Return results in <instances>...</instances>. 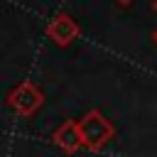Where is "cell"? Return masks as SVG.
I'll return each instance as SVG.
<instances>
[{"mask_svg":"<svg viewBox=\"0 0 157 157\" xmlns=\"http://www.w3.org/2000/svg\"><path fill=\"white\" fill-rule=\"evenodd\" d=\"M52 142L66 152V155H74L83 147V140H81V132H78V123L76 120H64L54 132H52Z\"/></svg>","mask_w":157,"mask_h":157,"instance_id":"obj_4","label":"cell"},{"mask_svg":"<svg viewBox=\"0 0 157 157\" xmlns=\"http://www.w3.org/2000/svg\"><path fill=\"white\" fill-rule=\"evenodd\" d=\"M118 5H130V2H135V0H115Z\"/></svg>","mask_w":157,"mask_h":157,"instance_id":"obj_5","label":"cell"},{"mask_svg":"<svg viewBox=\"0 0 157 157\" xmlns=\"http://www.w3.org/2000/svg\"><path fill=\"white\" fill-rule=\"evenodd\" d=\"M152 10H155V12H157V0H155V2H152Z\"/></svg>","mask_w":157,"mask_h":157,"instance_id":"obj_7","label":"cell"},{"mask_svg":"<svg viewBox=\"0 0 157 157\" xmlns=\"http://www.w3.org/2000/svg\"><path fill=\"white\" fill-rule=\"evenodd\" d=\"M47 37H49L56 47H69V44H74V42L81 37V27H78V22H76L71 15L59 12V15H54V17L49 20V25H47Z\"/></svg>","mask_w":157,"mask_h":157,"instance_id":"obj_3","label":"cell"},{"mask_svg":"<svg viewBox=\"0 0 157 157\" xmlns=\"http://www.w3.org/2000/svg\"><path fill=\"white\" fill-rule=\"evenodd\" d=\"M7 105L20 115V118H29L34 115L42 105H44V93L37 83L32 81H22L17 83L10 93H7Z\"/></svg>","mask_w":157,"mask_h":157,"instance_id":"obj_2","label":"cell"},{"mask_svg":"<svg viewBox=\"0 0 157 157\" xmlns=\"http://www.w3.org/2000/svg\"><path fill=\"white\" fill-rule=\"evenodd\" d=\"M78 123V132H81V140H83V147L91 150V152H101L103 147H108V142L115 137V128L113 123L98 110H88L83 118L76 120Z\"/></svg>","mask_w":157,"mask_h":157,"instance_id":"obj_1","label":"cell"},{"mask_svg":"<svg viewBox=\"0 0 157 157\" xmlns=\"http://www.w3.org/2000/svg\"><path fill=\"white\" fill-rule=\"evenodd\" d=\"M152 42H155V44H157V29H155V32H152Z\"/></svg>","mask_w":157,"mask_h":157,"instance_id":"obj_6","label":"cell"}]
</instances>
